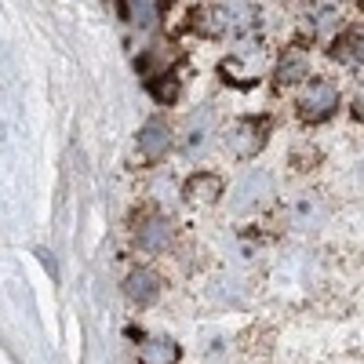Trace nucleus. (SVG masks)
I'll list each match as a JSON object with an SVG mask.
<instances>
[{
  "label": "nucleus",
  "mask_w": 364,
  "mask_h": 364,
  "mask_svg": "<svg viewBox=\"0 0 364 364\" xmlns=\"http://www.w3.org/2000/svg\"><path fill=\"white\" fill-rule=\"evenodd\" d=\"M124 295L132 302H139V306H149V302L161 295V277L154 269H135V273H128V281H124Z\"/></svg>",
  "instance_id": "3"
},
{
  "label": "nucleus",
  "mask_w": 364,
  "mask_h": 364,
  "mask_svg": "<svg viewBox=\"0 0 364 364\" xmlns=\"http://www.w3.org/2000/svg\"><path fill=\"white\" fill-rule=\"evenodd\" d=\"M168 8H171V0H124V15L135 26H154Z\"/></svg>",
  "instance_id": "7"
},
{
  "label": "nucleus",
  "mask_w": 364,
  "mask_h": 364,
  "mask_svg": "<svg viewBox=\"0 0 364 364\" xmlns=\"http://www.w3.org/2000/svg\"><path fill=\"white\" fill-rule=\"evenodd\" d=\"M182 193H186V200H204V204H211V200L223 197V178H219L215 171H197V175L186 178Z\"/></svg>",
  "instance_id": "5"
},
{
  "label": "nucleus",
  "mask_w": 364,
  "mask_h": 364,
  "mask_svg": "<svg viewBox=\"0 0 364 364\" xmlns=\"http://www.w3.org/2000/svg\"><path fill=\"white\" fill-rule=\"evenodd\" d=\"M336 58H346V63H364V33H346L336 41Z\"/></svg>",
  "instance_id": "13"
},
{
  "label": "nucleus",
  "mask_w": 364,
  "mask_h": 364,
  "mask_svg": "<svg viewBox=\"0 0 364 364\" xmlns=\"http://www.w3.org/2000/svg\"><path fill=\"white\" fill-rule=\"evenodd\" d=\"M277 80H281V84L306 80V51H302V48H288L284 58L277 63Z\"/></svg>",
  "instance_id": "10"
},
{
  "label": "nucleus",
  "mask_w": 364,
  "mask_h": 364,
  "mask_svg": "<svg viewBox=\"0 0 364 364\" xmlns=\"http://www.w3.org/2000/svg\"><path fill=\"white\" fill-rule=\"evenodd\" d=\"M336 109H339V87L331 80H314L299 99V113H302V120H310V124H321V120H328Z\"/></svg>",
  "instance_id": "1"
},
{
  "label": "nucleus",
  "mask_w": 364,
  "mask_h": 364,
  "mask_svg": "<svg viewBox=\"0 0 364 364\" xmlns=\"http://www.w3.org/2000/svg\"><path fill=\"white\" fill-rule=\"evenodd\" d=\"M146 87H149V95H154L161 106H168V102H175L178 99V80H175V73H161V77H149L146 80Z\"/></svg>",
  "instance_id": "12"
},
{
  "label": "nucleus",
  "mask_w": 364,
  "mask_h": 364,
  "mask_svg": "<svg viewBox=\"0 0 364 364\" xmlns=\"http://www.w3.org/2000/svg\"><path fill=\"white\" fill-rule=\"evenodd\" d=\"M178 360V343L171 339H146L139 346V364H175Z\"/></svg>",
  "instance_id": "8"
},
{
  "label": "nucleus",
  "mask_w": 364,
  "mask_h": 364,
  "mask_svg": "<svg viewBox=\"0 0 364 364\" xmlns=\"http://www.w3.org/2000/svg\"><path fill=\"white\" fill-rule=\"evenodd\" d=\"M168 240H171V226L164 219H149L146 226H139V248L142 252H161V248H168Z\"/></svg>",
  "instance_id": "9"
},
{
  "label": "nucleus",
  "mask_w": 364,
  "mask_h": 364,
  "mask_svg": "<svg viewBox=\"0 0 364 364\" xmlns=\"http://www.w3.org/2000/svg\"><path fill=\"white\" fill-rule=\"evenodd\" d=\"M168 146H171V132H168V124H161V120H149V124L139 132V154L146 161L164 157Z\"/></svg>",
  "instance_id": "4"
},
{
  "label": "nucleus",
  "mask_w": 364,
  "mask_h": 364,
  "mask_svg": "<svg viewBox=\"0 0 364 364\" xmlns=\"http://www.w3.org/2000/svg\"><path fill=\"white\" fill-rule=\"evenodd\" d=\"M360 8H364V0H360Z\"/></svg>",
  "instance_id": "15"
},
{
  "label": "nucleus",
  "mask_w": 364,
  "mask_h": 364,
  "mask_svg": "<svg viewBox=\"0 0 364 364\" xmlns=\"http://www.w3.org/2000/svg\"><path fill=\"white\" fill-rule=\"evenodd\" d=\"M175 63H178V48H175V44H154V48L139 58V70H142L146 77H161V73H168Z\"/></svg>",
  "instance_id": "6"
},
{
  "label": "nucleus",
  "mask_w": 364,
  "mask_h": 364,
  "mask_svg": "<svg viewBox=\"0 0 364 364\" xmlns=\"http://www.w3.org/2000/svg\"><path fill=\"white\" fill-rule=\"evenodd\" d=\"M208 128H211V113H204V117H200V124H193V128H190V149H200V146H204Z\"/></svg>",
  "instance_id": "14"
},
{
  "label": "nucleus",
  "mask_w": 364,
  "mask_h": 364,
  "mask_svg": "<svg viewBox=\"0 0 364 364\" xmlns=\"http://www.w3.org/2000/svg\"><path fill=\"white\" fill-rule=\"evenodd\" d=\"M237 208H248V204H259L262 197H269V175L259 171V175H248L245 182H240V190H237Z\"/></svg>",
  "instance_id": "11"
},
{
  "label": "nucleus",
  "mask_w": 364,
  "mask_h": 364,
  "mask_svg": "<svg viewBox=\"0 0 364 364\" xmlns=\"http://www.w3.org/2000/svg\"><path fill=\"white\" fill-rule=\"evenodd\" d=\"M266 139H269V120L266 117H248V120H240V124L230 132L226 146H230L233 157H255L259 149L266 146Z\"/></svg>",
  "instance_id": "2"
}]
</instances>
